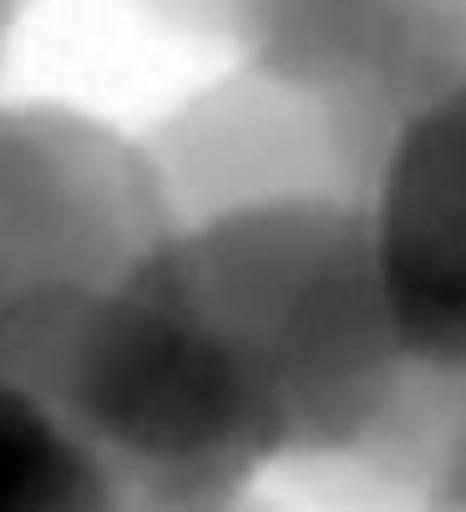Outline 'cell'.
I'll return each mask as SVG.
<instances>
[{"mask_svg":"<svg viewBox=\"0 0 466 512\" xmlns=\"http://www.w3.org/2000/svg\"><path fill=\"white\" fill-rule=\"evenodd\" d=\"M147 269L223 360L269 457L355 447L411 376L380 310L360 203H254Z\"/></svg>","mask_w":466,"mask_h":512,"instance_id":"1","label":"cell"},{"mask_svg":"<svg viewBox=\"0 0 466 512\" xmlns=\"http://www.w3.org/2000/svg\"><path fill=\"white\" fill-rule=\"evenodd\" d=\"M365 188L380 310L406 371L466 386V16L406 71Z\"/></svg>","mask_w":466,"mask_h":512,"instance_id":"2","label":"cell"},{"mask_svg":"<svg viewBox=\"0 0 466 512\" xmlns=\"http://www.w3.org/2000/svg\"><path fill=\"white\" fill-rule=\"evenodd\" d=\"M0 512H112L102 452L41 386L0 371Z\"/></svg>","mask_w":466,"mask_h":512,"instance_id":"3","label":"cell"},{"mask_svg":"<svg viewBox=\"0 0 466 512\" xmlns=\"http://www.w3.org/2000/svg\"><path fill=\"white\" fill-rule=\"evenodd\" d=\"M441 512H466V436L456 442V457L446 467V497H441Z\"/></svg>","mask_w":466,"mask_h":512,"instance_id":"4","label":"cell"}]
</instances>
